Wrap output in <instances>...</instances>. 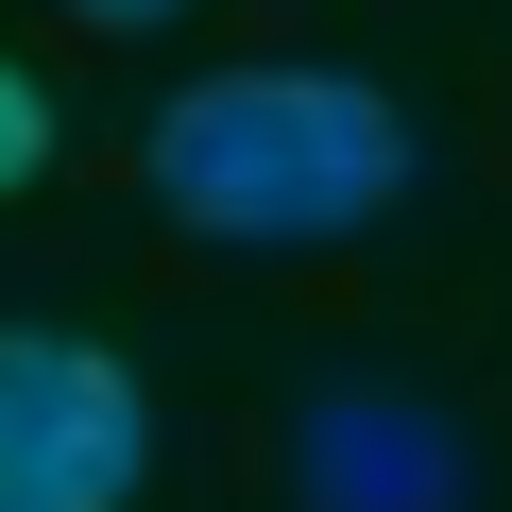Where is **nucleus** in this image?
Here are the masks:
<instances>
[{"label": "nucleus", "instance_id": "nucleus-1", "mask_svg": "<svg viewBox=\"0 0 512 512\" xmlns=\"http://www.w3.org/2000/svg\"><path fill=\"white\" fill-rule=\"evenodd\" d=\"M393 188H410V120L359 69H205L154 103V205L222 256H325L393 222Z\"/></svg>", "mask_w": 512, "mask_h": 512}, {"label": "nucleus", "instance_id": "nucleus-2", "mask_svg": "<svg viewBox=\"0 0 512 512\" xmlns=\"http://www.w3.org/2000/svg\"><path fill=\"white\" fill-rule=\"evenodd\" d=\"M154 478V393L86 325H0V512H120Z\"/></svg>", "mask_w": 512, "mask_h": 512}, {"label": "nucleus", "instance_id": "nucleus-3", "mask_svg": "<svg viewBox=\"0 0 512 512\" xmlns=\"http://www.w3.org/2000/svg\"><path fill=\"white\" fill-rule=\"evenodd\" d=\"M291 512H478V444L393 376H325L291 410Z\"/></svg>", "mask_w": 512, "mask_h": 512}, {"label": "nucleus", "instance_id": "nucleus-4", "mask_svg": "<svg viewBox=\"0 0 512 512\" xmlns=\"http://www.w3.org/2000/svg\"><path fill=\"white\" fill-rule=\"evenodd\" d=\"M35 171H52V86L0 52V188H35Z\"/></svg>", "mask_w": 512, "mask_h": 512}, {"label": "nucleus", "instance_id": "nucleus-5", "mask_svg": "<svg viewBox=\"0 0 512 512\" xmlns=\"http://www.w3.org/2000/svg\"><path fill=\"white\" fill-rule=\"evenodd\" d=\"M86 35H154V18H188V0H69Z\"/></svg>", "mask_w": 512, "mask_h": 512}]
</instances>
